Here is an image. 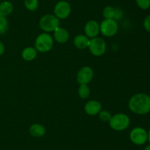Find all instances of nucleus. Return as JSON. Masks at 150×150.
<instances>
[{
  "instance_id": "obj_5",
  "label": "nucleus",
  "mask_w": 150,
  "mask_h": 150,
  "mask_svg": "<svg viewBox=\"0 0 150 150\" xmlns=\"http://www.w3.org/2000/svg\"><path fill=\"white\" fill-rule=\"evenodd\" d=\"M130 139L136 145H144L148 141L147 131L141 126L133 128L130 132Z\"/></svg>"
},
{
  "instance_id": "obj_7",
  "label": "nucleus",
  "mask_w": 150,
  "mask_h": 150,
  "mask_svg": "<svg viewBox=\"0 0 150 150\" xmlns=\"http://www.w3.org/2000/svg\"><path fill=\"white\" fill-rule=\"evenodd\" d=\"M118 24L114 19H105L100 24V32L105 37H112L118 31Z\"/></svg>"
},
{
  "instance_id": "obj_15",
  "label": "nucleus",
  "mask_w": 150,
  "mask_h": 150,
  "mask_svg": "<svg viewBox=\"0 0 150 150\" xmlns=\"http://www.w3.org/2000/svg\"><path fill=\"white\" fill-rule=\"evenodd\" d=\"M22 58L26 61H32L38 56V51L33 47H26L22 51Z\"/></svg>"
},
{
  "instance_id": "obj_26",
  "label": "nucleus",
  "mask_w": 150,
  "mask_h": 150,
  "mask_svg": "<svg viewBox=\"0 0 150 150\" xmlns=\"http://www.w3.org/2000/svg\"><path fill=\"white\" fill-rule=\"evenodd\" d=\"M148 141L150 143V129H149V131H148Z\"/></svg>"
},
{
  "instance_id": "obj_1",
  "label": "nucleus",
  "mask_w": 150,
  "mask_h": 150,
  "mask_svg": "<svg viewBox=\"0 0 150 150\" xmlns=\"http://www.w3.org/2000/svg\"><path fill=\"white\" fill-rule=\"evenodd\" d=\"M128 107L137 115H146L150 113V96L144 93L133 95L130 99Z\"/></svg>"
},
{
  "instance_id": "obj_13",
  "label": "nucleus",
  "mask_w": 150,
  "mask_h": 150,
  "mask_svg": "<svg viewBox=\"0 0 150 150\" xmlns=\"http://www.w3.org/2000/svg\"><path fill=\"white\" fill-rule=\"evenodd\" d=\"M74 45L79 49H84L89 46V39L85 35H76L74 39Z\"/></svg>"
},
{
  "instance_id": "obj_14",
  "label": "nucleus",
  "mask_w": 150,
  "mask_h": 150,
  "mask_svg": "<svg viewBox=\"0 0 150 150\" xmlns=\"http://www.w3.org/2000/svg\"><path fill=\"white\" fill-rule=\"evenodd\" d=\"M45 128L44 126L40 124H34L29 128V132L31 135L35 138H40V137L43 136L45 134Z\"/></svg>"
},
{
  "instance_id": "obj_16",
  "label": "nucleus",
  "mask_w": 150,
  "mask_h": 150,
  "mask_svg": "<svg viewBox=\"0 0 150 150\" xmlns=\"http://www.w3.org/2000/svg\"><path fill=\"white\" fill-rule=\"evenodd\" d=\"M13 4L8 0H5L0 3V14L6 17L13 13Z\"/></svg>"
},
{
  "instance_id": "obj_10",
  "label": "nucleus",
  "mask_w": 150,
  "mask_h": 150,
  "mask_svg": "<svg viewBox=\"0 0 150 150\" xmlns=\"http://www.w3.org/2000/svg\"><path fill=\"white\" fill-rule=\"evenodd\" d=\"M84 32L88 38H93L97 37L100 32V24L95 20H91L86 24L84 26Z\"/></svg>"
},
{
  "instance_id": "obj_6",
  "label": "nucleus",
  "mask_w": 150,
  "mask_h": 150,
  "mask_svg": "<svg viewBox=\"0 0 150 150\" xmlns=\"http://www.w3.org/2000/svg\"><path fill=\"white\" fill-rule=\"evenodd\" d=\"M88 48L93 55L100 57L102 56L106 51V44L103 38L95 37L89 40Z\"/></svg>"
},
{
  "instance_id": "obj_23",
  "label": "nucleus",
  "mask_w": 150,
  "mask_h": 150,
  "mask_svg": "<svg viewBox=\"0 0 150 150\" xmlns=\"http://www.w3.org/2000/svg\"><path fill=\"white\" fill-rule=\"evenodd\" d=\"M143 26L147 32H150V14L145 17L143 21Z\"/></svg>"
},
{
  "instance_id": "obj_25",
  "label": "nucleus",
  "mask_w": 150,
  "mask_h": 150,
  "mask_svg": "<svg viewBox=\"0 0 150 150\" xmlns=\"http://www.w3.org/2000/svg\"><path fill=\"white\" fill-rule=\"evenodd\" d=\"M144 150H150V144H148V145L145 147Z\"/></svg>"
},
{
  "instance_id": "obj_27",
  "label": "nucleus",
  "mask_w": 150,
  "mask_h": 150,
  "mask_svg": "<svg viewBox=\"0 0 150 150\" xmlns=\"http://www.w3.org/2000/svg\"><path fill=\"white\" fill-rule=\"evenodd\" d=\"M0 3H1V1H0Z\"/></svg>"
},
{
  "instance_id": "obj_19",
  "label": "nucleus",
  "mask_w": 150,
  "mask_h": 150,
  "mask_svg": "<svg viewBox=\"0 0 150 150\" xmlns=\"http://www.w3.org/2000/svg\"><path fill=\"white\" fill-rule=\"evenodd\" d=\"M25 7L29 11H35L39 6L38 0H24Z\"/></svg>"
},
{
  "instance_id": "obj_20",
  "label": "nucleus",
  "mask_w": 150,
  "mask_h": 150,
  "mask_svg": "<svg viewBox=\"0 0 150 150\" xmlns=\"http://www.w3.org/2000/svg\"><path fill=\"white\" fill-rule=\"evenodd\" d=\"M8 29V22L5 16L0 14V35L5 33Z\"/></svg>"
},
{
  "instance_id": "obj_17",
  "label": "nucleus",
  "mask_w": 150,
  "mask_h": 150,
  "mask_svg": "<svg viewBox=\"0 0 150 150\" xmlns=\"http://www.w3.org/2000/svg\"><path fill=\"white\" fill-rule=\"evenodd\" d=\"M117 14V8L112 6H107L103 10V16L105 19H114Z\"/></svg>"
},
{
  "instance_id": "obj_12",
  "label": "nucleus",
  "mask_w": 150,
  "mask_h": 150,
  "mask_svg": "<svg viewBox=\"0 0 150 150\" xmlns=\"http://www.w3.org/2000/svg\"><path fill=\"white\" fill-rule=\"evenodd\" d=\"M69 32L67 29L62 27H59L54 32V38L56 41L60 44L66 43L69 39Z\"/></svg>"
},
{
  "instance_id": "obj_21",
  "label": "nucleus",
  "mask_w": 150,
  "mask_h": 150,
  "mask_svg": "<svg viewBox=\"0 0 150 150\" xmlns=\"http://www.w3.org/2000/svg\"><path fill=\"white\" fill-rule=\"evenodd\" d=\"M138 7L143 10H148L150 7V0H136Z\"/></svg>"
},
{
  "instance_id": "obj_18",
  "label": "nucleus",
  "mask_w": 150,
  "mask_h": 150,
  "mask_svg": "<svg viewBox=\"0 0 150 150\" xmlns=\"http://www.w3.org/2000/svg\"><path fill=\"white\" fill-rule=\"evenodd\" d=\"M78 94L79 97L84 99L88 98L90 94V89L87 85H80L79 90H78Z\"/></svg>"
},
{
  "instance_id": "obj_11",
  "label": "nucleus",
  "mask_w": 150,
  "mask_h": 150,
  "mask_svg": "<svg viewBox=\"0 0 150 150\" xmlns=\"http://www.w3.org/2000/svg\"><path fill=\"white\" fill-rule=\"evenodd\" d=\"M102 105L100 102L97 100H91L86 103L84 106V110L89 116H95L100 112Z\"/></svg>"
},
{
  "instance_id": "obj_4",
  "label": "nucleus",
  "mask_w": 150,
  "mask_h": 150,
  "mask_svg": "<svg viewBox=\"0 0 150 150\" xmlns=\"http://www.w3.org/2000/svg\"><path fill=\"white\" fill-rule=\"evenodd\" d=\"M40 27L45 32H54L57 28L59 27V19L54 15L47 14L42 16L39 21Z\"/></svg>"
},
{
  "instance_id": "obj_24",
  "label": "nucleus",
  "mask_w": 150,
  "mask_h": 150,
  "mask_svg": "<svg viewBox=\"0 0 150 150\" xmlns=\"http://www.w3.org/2000/svg\"><path fill=\"white\" fill-rule=\"evenodd\" d=\"M4 50H5V47H4V44L1 41H0V55H2L4 54Z\"/></svg>"
},
{
  "instance_id": "obj_22",
  "label": "nucleus",
  "mask_w": 150,
  "mask_h": 150,
  "mask_svg": "<svg viewBox=\"0 0 150 150\" xmlns=\"http://www.w3.org/2000/svg\"><path fill=\"white\" fill-rule=\"evenodd\" d=\"M111 117V113H110L108 111H107V110H100V112L99 113L100 119L103 122L109 121Z\"/></svg>"
},
{
  "instance_id": "obj_8",
  "label": "nucleus",
  "mask_w": 150,
  "mask_h": 150,
  "mask_svg": "<svg viewBox=\"0 0 150 150\" xmlns=\"http://www.w3.org/2000/svg\"><path fill=\"white\" fill-rule=\"evenodd\" d=\"M54 16L59 19H65L69 17L71 13V6L67 1H59L56 4L54 9Z\"/></svg>"
},
{
  "instance_id": "obj_2",
  "label": "nucleus",
  "mask_w": 150,
  "mask_h": 150,
  "mask_svg": "<svg viewBox=\"0 0 150 150\" xmlns=\"http://www.w3.org/2000/svg\"><path fill=\"white\" fill-rule=\"evenodd\" d=\"M108 122L111 129L116 131H122L128 127L130 124V119L125 113H117L111 116Z\"/></svg>"
},
{
  "instance_id": "obj_9",
  "label": "nucleus",
  "mask_w": 150,
  "mask_h": 150,
  "mask_svg": "<svg viewBox=\"0 0 150 150\" xmlns=\"http://www.w3.org/2000/svg\"><path fill=\"white\" fill-rule=\"evenodd\" d=\"M93 69L89 66H83L77 74V81L80 85H87L93 79Z\"/></svg>"
},
{
  "instance_id": "obj_3",
  "label": "nucleus",
  "mask_w": 150,
  "mask_h": 150,
  "mask_svg": "<svg viewBox=\"0 0 150 150\" xmlns=\"http://www.w3.org/2000/svg\"><path fill=\"white\" fill-rule=\"evenodd\" d=\"M54 46V39L47 32L41 33L35 40V49L41 53L48 52Z\"/></svg>"
}]
</instances>
